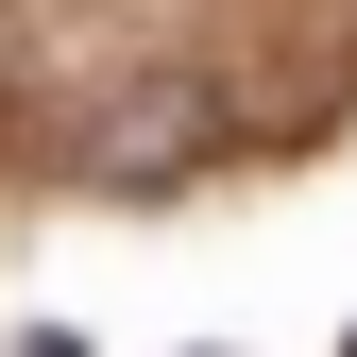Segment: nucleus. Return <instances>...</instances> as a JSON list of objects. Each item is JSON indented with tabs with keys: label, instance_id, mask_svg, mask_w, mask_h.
I'll use <instances>...</instances> for the list:
<instances>
[{
	"label": "nucleus",
	"instance_id": "nucleus-1",
	"mask_svg": "<svg viewBox=\"0 0 357 357\" xmlns=\"http://www.w3.org/2000/svg\"><path fill=\"white\" fill-rule=\"evenodd\" d=\"M204 153V85H153V102H119V137H85V170L102 188H153V170Z\"/></svg>",
	"mask_w": 357,
	"mask_h": 357
},
{
	"label": "nucleus",
	"instance_id": "nucleus-2",
	"mask_svg": "<svg viewBox=\"0 0 357 357\" xmlns=\"http://www.w3.org/2000/svg\"><path fill=\"white\" fill-rule=\"evenodd\" d=\"M17 357H85V340H68V324H34V340H17Z\"/></svg>",
	"mask_w": 357,
	"mask_h": 357
}]
</instances>
